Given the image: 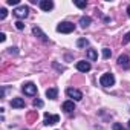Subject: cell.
Returning a JSON list of instances; mask_svg holds the SVG:
<instances>
[{"instance_id":"obj_1","label":"cell","mask_w":130,"mask_h":130,"mask_svg":"<svg viewBox=\"0 0 130 130\" xmlns=\"http://www.w3.org/2000/svg\"><path fill=\"white\" fill-rule=\"evenodd\" d=\"M57 31L61 32V34H71L72 31H75V25L71 23V22H63L57 26Z\"/></svg>"},{"instance_id":"obj_2","label":"cell","mask_w":130,"mask_h":130,"mask_svg":"<svg viewBox=\"0 0 130 130\" xmlns=\"http://www.w3.org/2000/svg\"><path fill=\"white\" fill-rule=\"evenodd\" d=\"M100 83H101V86H104V87H110V86H113V84H115V77H113V74L107 72V74L101 75Z\"/></svg>"},{"instance_id":"obj_3","label":"cell","mask_w":130,"mask_h":130,"mask_svg":"<svg viewBox=\"0 0 130 130\" xmlns=\"http://www.w3.org/2000/svg\"><path fill=\"white\" fill-rule=\"evenodd\" d=\"M14 15L17 17V19H26L28 17V12H29V9H28V6H25V5H22V6H17L14 11Z\"/></svg>"},{"instance_id":"obj_4","label":"cell","mask_w":130,"mask_h":130,"mask_svg":"<svg viewBox=\"0 0 130 130\" xmlns=\"http://www.w3.org/2000/svg\"><path fill=\"white\" fill-rule=\"evenodd\" d=\"M23 93L28 95V96H34V95L37 93V86H35L34 83H28V84H25V86H23Z\"/></svg>"},{"instance_id":"obj_5","label":"cell","mask_w":130,"mask_h":130,"mask_svg":"<svg viewBox=\"0 0 130 130\" xmlns=\"http://www.w3.org/2000/svg\"><path fill=\"white\" fill-rule=\"evenodd\" d=\"M66 93H68V96H69V98H74L75 101H80V100H83V93H81L78 89L69 87V89L66 90Z\"/></svg>"},{"instance_id":"obj_6","label":"cell","mask_w":130,"mask_h":130,"mask_svg":"<svg viewBox=\"0 0 130 130\" xmlns=\"http://www.w3.org/2000/svg\"><path fill=\"white\" fill-rule=\"evenodd\" d=\"M118 64L122 68V69H130V58H128V55H119V58H118Z\"/></svg>"},{"instance_id":"obj_7","label":"cell","mask_w":130,"mask_h":130,"mask_svg":"<svg viewBox=\"0 0 130 130\" xmlns=\"http://www.w3.org/2000/svg\"><path fill=\"white\" fill-rule=\"evenodd\" d=\"M60 121V116L58 115H49V113H44V125H54Z\"/></svg>"},{"instance_id":"obj_8","label":"cell","mask_w":130,"mask_h":130,"mask_svg":"<svg viewBox=\"0 0 130 130\" xmlns=\"http://www.w3.org/2000/svg\"><path fill=\"white\" fill-rule=\"evenodd\" d=\"M90 68H92V66H90L89 61H84V60H83V61H78V63H77V69H78L80 72H89Z\"/></svg>"},{"instance_id":"obj_9","label":"cell","mask_w":130,"mask_h":130,"mask_svg":"<svg viewBox=\"0 0 130 130\" xmlns=\"http://www.w3.org/2000/svg\"><path fill=\"white\" fill-rule=\"evenodd\" d=\"M40 8L43 11H51L54 8V2H52V0H41V2H40Z\"/></svg>"},{"instance_id":"obj_10","label":"cell","mask_w":130,"mask_h":130,"mask_svg":"<svg viewBox=\"0 0 130 130\" xmlns=\"http://www.w3.org/2000/svg\"><path fill=\"white\" fill-rule=\"evenodd\" d=\"M32 34H34L35 37H38V38H40L41 41H47V38H46V35L43 34V31H41V29H40L38 26H34V28H32Z\"/></svg>"},{"instance_id":"obj_11","label":"cell","mask_w":130,"mask_h":130,"mask_svg":"<svg viewBox=\"0 0 130 130\" xmlns=\"http://www.w3.org/2000/svg\"><path fill=\"white\" fill-rule=\"evenodd\" d=\"M63 110L66 113H72L75 110V106H74V101H64L63 103Z\"/></svg>"},{"instance_id":"obj_12","label":"cell","mask_w":130,"mask_h":130,"mask_svg":"<svg viewBox=\"0 0 130 130\" xmlns=\"http://www.w3.org/2000/svg\"><path fill=\"white\" fill-rule=\"evenodd\" d=\"M11 106L14 109H22V107H25V100L23 98H12Z\"/></svg>"},{"instance_id":"obj_13","label":"cell","mask_w":130,"mask_h":130,"mask_svg":"<svg viewBox=\"0 0 130 130\" xmlns=\"http://www.w3.org/2000/svg\"><path fill=\"white\" fill-rule=\"evenodd\" d=\"M46 96L51 98V100H55V98L58 96V89H57V87H51V89H47V90H46Z\"/></svg>"},{"instance_id":"obj_14","label":"cell","mask_w":130,"mask_h":130,"mask_svg":"<svg viewBox=\"0 0 130 130\" xmlns=\"http://www.w3.org/2000/svg\"><path fill=\"white\" fill-rule=\"evenodd\" d=\"M90 23H92V19L90 17H81L80 19V25H81V28H87V26H90Z\"/></svg>"},{"instance_id":"obj_15","label":"cell","mask_w":130,"mask_h":130,"mask_svg":"<svg viewBox=\"0 0 130 130\" xmlns=\"http://www.w3.org/2000/svg\"><path fill=\"white\" fill-rule=\"evenodd\" d=\"M87 58H89L90 61H95V60L98 58V54H96V51H95V49H89V51H87Z\"/></svg>"},{"instance_id":"obj_16","label":"cell","mask_w":130,"mask_h":130,"mask_svg":"<svg viewBox=\"0 0 130 130\" xmlns=\"http://www.w3.org/2000/svg\"><path fill=\"white\" fill-rule=\"evenodd\" d=\"M87 44H89V40H87V38H80V40L77 41V46H78V47H86Z\"/></svg>"},{"instance_id":"obj_17","label":"cell","mask_w":130,"mask_h":130,"mask_svg":"<svg viewBox=\"0 0 130 130\" xmlns=\"http://www.w3.org/2000/svg\"><path fill=\"white\" fill-rule=\"evenodd\" d=\"M110 55H112V51H110L109 47H104V49H103V57H104V58H109Z\"/></svg>"},{"instance_id":"obj_18","label":"cell","mask_w":130,"mask_h":130,"mask_svg":"<svg viewBox=\"0 0 130 130\" xmlns=\"http://www.w3.org/2000/svg\"><path fill=\"white\" fill-rule=\"evenodd\" d=\"M6 15H8V11L5 8H2V9H0V20H5Z\"/></svg>"},{"instance_id":"obj_19","label":"cell","mask_w":130,"mask_h":130,"mask_svg":"<svg viewBox=\"0 0 130 130\" xmlns=\"http://www.w3.org/2000/svg\"><path fill=\"white\" fill-rule=\"evenodd\" d=\"M75 5L78 6V8H86V2H83V0H75Z\"/></svg>"},{"instance_id":"obj_20","label":"cell","mask_w":130,"mask_h":130,"mask_svg":"<svg viewBox=\"0 0 130 130\" xmlns=\"http://www.w3.org/2000/svg\"><path fill=\"white\" fill-rule=\"evenodd\" d=\"M15 28L19 29V31H22V29H25V25H23V22H15Z\"/></svg>"},{"instance_id":"obj_21","label":"cell","mask_w":130,"mask_h":130,"mask_svg":"<svg viewBox=\"0 0 130 130\" xmlns=\"http://www.w3.org/2000/svg\"><path fill=\"white\" fill-rule=\"evenodd\" d=\"M34 107H43V101L41 100H34Z\"/></svg>"},{"instance_id":"obj_22","label":"cell","mask_w":130,"mask_h":130,"mask_svg":"<svg viewBox=\"0 0 130 130\" xmlns=\"http://www.w3.org/2000/svg\"><path fill=\"white\" fill-rule=\"evenodd\" d=\"M113 130H125V128H124V127H122L121 124H118V122H115V124H113Z\"/></svg>"},{"instance_id":"obj_23","label":"cell","mask_w":130,"mask_h":130,"mask_svg":"<svg viewBox=\"0 0 130 130\" xmlns=\"http://www.w3.org/2000/svg\"><path fill=\"white\" fill-rule=\"evenodd\" d=\"M122 43H130V32H127L122 38Z\"/></svg>"},{"instance_id":"obj_24","label":"cell","mask_w":130,"mask_h":130,"mask_svg":"<svg viewBox=\"0 0 130 130\" xmlns=\"http://www.w3.org/2000/svg\"><path fill=\"white\" fill-rule=\"evenodd\" d=\"M8 5H19V0H8Z\"/></svg>"},{"instance_id":"obj_25","label":"cell","mask_w":130,"mask_h":130,"mask_svg":"<svg viewBox=\"0 0 130 130\" xmlns=\"http://www.w3.org/2000/svg\"><path fill=\"white\" fill-rule=\"evenodd\" d=\"M5 40H6V35L2 32V34H0V41H5Z\"/></svg>"},{"instance_id":"obj_26","label":"cell","mask_w":130,"mask_h":130,"mask_svg":"<svg viewBox=\"0 0 130 130\" xmlns=\"http://www.w3.org/2000/svg\"><path fill=\"white\" fill-rule=\"evenodd\" d=\"M9 52H11V54H12V52H14V54H17V47H11V49H9Z\"/></svg>"},{"instance_id":"obj_27","label":"cell","mask_w":130,"mask_h":130,"mask_svg":"<svg viewBox=\"0 0 130 130\" xmlns=\"http://www.w3.org/2000/svg\"><path fill=\"white\" fill-rule=\"evenodd\" d=\"M127 15L130 17V5H128V8H127Z\"/></svg>"},{"instance_id":"obj_28","label":"cell","mask_w":130,"mask_h":130,"mask_svg":"<svg viewBox=\"0 0 130 130\" xmlns=\"http://www.w3.org/2000/svg\"><path fill=\"white\" fill-rule=\"evenodd\" d=\"M128 127H130V121H128Z\"/></svg>"}]
</instances>
